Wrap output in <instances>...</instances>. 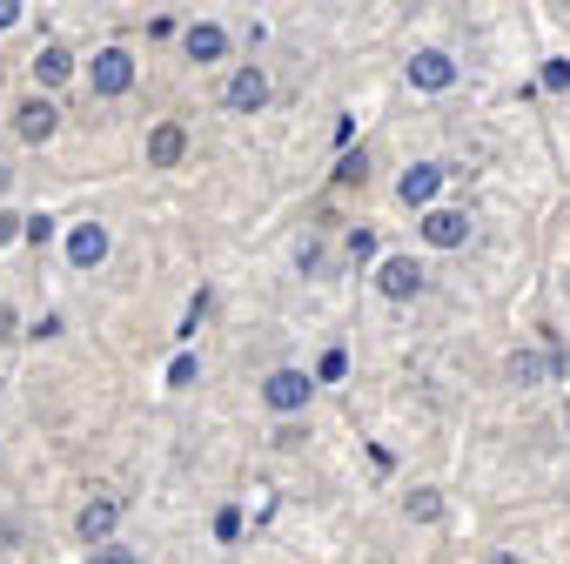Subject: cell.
<instances>
[{"mask_svg":"<svg viewBox=\"0 0 570 564\" xmlns=\"http://www.w3.org/2000/svg\"><path fill=\"white\" fill-rule=\"evenodd\" d=\"M309 370H268L262 377V403L275 410V417H296V410H309Z\"/></svg>","mask_w":570,"mask_h":564,"instance_id":"6da1fadb","label":"cell"},{"mask_svg":"<svg viewBox=\"0 0 570 564\" xmlns=\"http://www.w3.org/2000/svg\"><path fill=\"white\" fill-rule=\"evenodd\" d=\"M423 269H416V255H390L383 269H376V290L390 296V303H410V296H423Z\"/></svg>","mask_w":570,"mask_h":564,"instance_id":"7a4b0ae2","label":"cell"},{"mask_svg":"<svg viewBox=\"0 0 570 564\" xmlns=\"http://www.w3.org/2000/svg\"><path fill=\"white\" fill-rule=\"evenodd\" d=\"M115 524H121V497H88V504H81V517H75L81 544H95V551L115 537Z\"/></svg>","mask_w":570,"mask_h":564,"instance_id":"3957f363","label":"cell"},{"mask_svg":"<svg viewBox=\"0 0 570 564\" xmlns=\"http://www.w3.org/2000/svg\"><path fill=\"white\" fill-rule=\"evenodd\" d=\"M135 88V55L128 48H101L95 55V95H128Z\"/></svg>","mask_w":570,"mask_h":564,"instance_id":"277c9868","label":"cell"},{"mask_svg":"<svg viewBox=\"0 0 570 564\" xmlns=\"http://www.w3.org/2000/svg\"><path fill=\"white\" fill-rule=\"evenodd\" d=\"M228 108H235V115H262V108H268V75H262L255 61L228 75Z\"/></svg>","mask_w":570,"mask_h":564,"instance_id":"5b68a950","label":"cell"},{"mask_svg":"<svg viewBox=\"0 0 570 564\" xmlns=\"http://www.w3.org/2000/svg\"><path fill=\"white\" fill-rule=\"evenodd\" d=\"M55 128H61V108H55L48 95H35V101L14 108V135H21V142H48Z\"/></svg>","mask_w":570,"mask_h":564,"instance_id":"8992f818","label":"cell"},{"mask_svg":"<svg viewBox=\"0 0 570 564\" xmlns=\"http://www.w3.org/2000/svg\"><path fill=\"white\" fill-rule=\"evenodd\" d=\"M423 242L430 249H463L470 242V215L463 208H430L423 215Z\"/></svg>","mask_w":570,"mask_h":564,"instance_id":"52a82bcc","label":"cell"},{"mask_svg":"<svg viewBox=\"0 0 570 564\" xmlns=\"http://www.w3.org/2000/svg\"><path fill=\"white\" fill-rule=\"evenodd\" d=\"M410 81H416L423 95H443V88L456 81V61H450V55H436V48H423V55L410 61Z\"/></svg>","mask_w":570,"mask_h":564,"instance_id":"ba28073f","label":"cell"},{"mask_svg":"<svg viewBox=\"0 0 570 564\" xmlns=\"http://www.w3.org/2000/svg\"><path fill=\"white\" fill-rule=\"evenodd\" d=\"M181 155H188V128H181V121H155V128H148V162H155V168H175Z\"/></svg>","mask_w":570,"mask_h":564,"instance_id":"9c48e42d","label":"cell"},{"mask_svg":"<svg viewBox=\"0 0 570 564\" xmlns=\"http://www.w3.org/2000/svg\"><path fill=\"white\" fill-rule=\"evenodd\" d=\"M181 48H188V61H222V55H228V35H222L215 21H195V28L181 35Z\"/></svg>","mask_w":570,"mask_h":564,"instance_id":"30bf717a","label":"cell"},{"mask_svg":"<svg viewBox=\"0 0 570 564\" xmlns=\"http://www.w3.org/2000/svg\"><path fill=\"white\" fill-rule=\"evenodd\" d=\"M68 255H75V269H95V262L108 255V228H101V222H81V228L68 235Z\"/></svg>","mask_w":570,"mask_h":564,"instance_id":"8fae6325","label":"cell"},{"mask_svg":"<svg viewBox=\"0 0 570 564\" xmlns=\"http://www.w3.org/2000/svg\"><path fill=\"white\" fill-rule=\"evenodd\" d=\"M503 377H510L517 390H530V383H543V377H557V370H550V357H537V350H510Z\"/></svg>","mask_w":570,"mask_h":564,"instance_id":"7c38bea8","label":"cell"},{"mask_svg":"<svg viewBox=\"0 0 570 564\" xmlns=\"http://www.w3.org/2000/svg\"><path fill=\"white\" fill-rule=\"evenodd\" d=\"M68 75H75V55H68V48H55V41H48V48H41V55H35V81H48V88H61V81H68Z\"/></svg>","mask_w":570,"mask_h":564,"instance_id":"4fadbf2b","label":"cell"},{"mask_svg":"<svg viewBox=\"0 0 570 564\" xmlns=\"http://www.w3.org/2000/svg\"><path fill=\"white\" fill-rule=\"evenodd\" d=\"M436 188H443V168H430V162L403 175V202H410V208H423V202H436Z\"/></svg>","mask_w":570,"mask_h":564,"instance_id":"5bb4252c","label":"cell"},{"mask_svg":"<svg viewBox=\"0 0 570 564\" xmlns=\"http://www.w3.org/2000/svg\"><path fill=\"white\" fill-rule=\"evenodd\" d=\"M403 517H410V524H436V517H443V497H436V490H423V484H416V490H410V497H403Z\"/></svg>","mask_w":570,"mask_h":564,"instance_id":"9a60e30c","label":"cell"},{"mask_svg":"<svg viewBox=\"0 0 570 564\" xmlns=\"http://www.w3.org/2000/svg\"><path fill=\"white\" fill-rule=\"evenodd\" d=\"M202 317H208V290H195V296H188V317H181V330H175V337H195V330H202Z\"/></svg>","mask_w":570,"mask_h":564,"instance_id":"2e32d148","label":"cell"},{"mask_svg":"<svg viewBox=\"0 0 570 564\" xmlns=\"http://www.w3.org/2000/svg\"><path fill=\"white\" fill-rule=\"evenodd\" d=\"M343 370H350V357H343V350H323V363H316V383H343Z\"/></svg>","mask_w":570,"mask_h":564,"instance_id":"e0dca14e","label":"cell"},{"mask_svg":"<svg viewBox=\"0 0 570 564\" xmlns=\"http://www.w3.org/2000/svg\"><path fill=\"white\" fill-rule=\"evenodd\" d=\"M336 182H343V188H356V182H370V162H363V155H343V168H336Z\"/></svg>","mask_w":570,"mask_h":564,"instance_id":"ac0fdd59","label":"cell"},{"mask_svg":"<svg viewBox=\"0 0 570 564\" xmlns=\"http://www.w3.org/2000/svg\"><path fill=\"white\" fill-rule=\"evenodd\" d=\"M88 564H141V557H135V551H128V544H101V551H95V557H88Z\"/></svg>","mask_w":570,"mask_h":564,"instance_id":"d6986e66","label":"cell"},{"mask_svg":"<svg viewBox=\"0 0 570 564\" xmlns=\"http://www.w3.org/2000/svg\"><path fill=\"white\" fill-rule=\"evenodd\" d=\"M543 88L563 95V88H570V61H550V68H543Z\"/></svg>","mask_w":570,"mask_h":564,"instance_id":"ffe728a7","label":"cell"},{"mask_svg":"<svg viewBox=\"0 0 570 564\" xmlns=\"http://www.w3.org/2000/svg\"><path fill=\"white\" fill-rule=\"evenodd\" d=\"M14 235H28V222H21V215H14V208H0V249H8V242H14Z\"/></svg>","mask_w":570,"mask_h":564,"instance_id":"44dd1931","label":"cell"},{"mask_svg":"<svg viewBox=\"0 0 570 564\" xmlns=\"http://www.w3.org/2000/svg\"><path fill=\"white\" fill-rule=\"evenodd\" d=\"M350 255H356V262H370V255H376V235H370V228H356V235H350Z\"/></svg>","mask_w":570,"mask_h":564,"instance_id":"7402d4cb","label":"cell"},{"mask_svg":"<svg viewBox=\"0 0 570 564\" xmlns=\"http://www.w3.org/2000/svg\"><path fill=\"white\" fill-rule=\"evenodd\" d=\"M235 531H242V510H235V504H228V510H222V517H215V537H235Z\"/></svg>","mask_w":570,"mask_h":564,"instance_id":"603a6c76","label":"cell"},{"mask_svg":"<svg viewBox=\"0 0 570 564\" xmlns=\"http://www.w3.org/2000/svg\"><path fill=\"white\" fill-rule=\"evenodd\" d=\"M21 21V0H0V28H14Z\"/></svg>","mask_w":570,"mask_h":564,"instance_id":"cb8c5ba5","label":"cell"},{"mask_svg":"<svg viewBox=\"0 0 570 564\" xmlns=\"http://www.w3.org/2000/svg\"><path fill=\"white\" fill-rule=\"evenodd\" d=\"M483 564H523V557H517V551H490Z\"/></svg>","mask_w":570,"mask_h":564,"instance_id":"d4e9b609","label":"cell"},{"mask_svg":"<svg viewBox=\"0 0 570 564\" xmlns=\"http://www.w3.org/2000/svg\"><path fill=\"white\" fill-rule=\"evenodd\" d=\"M0 337H14V310L8 303H0Z\"/></svg>","mask_w":570,"mask_h":564,"instance_id":"484cf974","label":"cell"},{"mask_svg":"<svg viewBox=\"0 0 570 564\" xmlns=\"http://www.w3.org/2000/svg\"><path fill=\"white\" fill-rule=\"evenodd\" d=\"M563 430H570V403H563Z\"/></svg>","mask_w":570,"mask_h":564,"instance_id":"4316f807","label":"cell"}]
</instances>
